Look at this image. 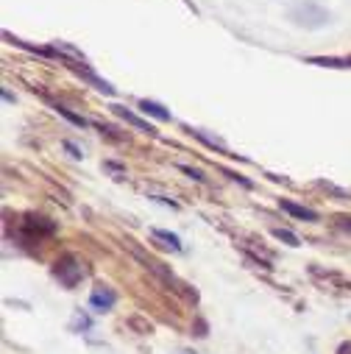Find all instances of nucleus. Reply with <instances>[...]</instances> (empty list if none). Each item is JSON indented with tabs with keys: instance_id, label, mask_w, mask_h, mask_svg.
<instances>
[{
	"instance_id": "nucleus-1",
	"label": "nucleus",
	"mask_w": 351,
	"mask_h": 354,
	"mask_svg": "<svg viewBox=\"0 0 351 354\" xmlns=\"http://www.w3.org/2000/svg\"><path fill=\"white\" fill-rule=\"evenodd\" d=\"M112 109H115V115H117V118H123V120H126V123H131L134 129H140V131H145V134H153V129H151L145 120H140L137 115H131L126 106H112Z\"/></svg>"
},
{
	"instance_id": "nucleus-2",
	"label": "nucleus",
	"mask_w": 351,
	"mask_h": 354,
	"mask_svg": "<svg viewBox=\"0 0 351 354\" xmlns=\"http://www.w3.org/2000/svg\"><path fill=\"white\" fill-rule=\"evenodd\" d=\"M282 209H285V212H290L293 218H304V221H318V212H312V209H307V207H298V204H293V201H282Z\"/></svg>"
},
{
	"instance_id": "nucleus-3",
	"label": "nucleus",
	"mask_w": 351,
	"mask_h": 354,
	"mask_svg": "<svg viewBox=\"0 0 351 354\" xmlns=\"http://www.w3.org/2000/svg\"><path fill=\"white\" fill-rule=\"evenodd\" d=\"M90 301H93V307H98V310H109V307L115 304V293H109V290H95Z\"/></svg>"
},
{
	"instance_id": "nucleus-4",
	"label": "nucleus",
	"mask_w": 351,
	"mask_h": 354,
	"mask_svg": "<svg viewBox=\"0 0 351 354\" xmlns=\"http://www.w3.org/2000/svg\"><path fill=\"white\" fill-rule=\"evenodd\" d=\"M140 109H142L145 115H153L156 120H170V112H164V109H162L159 104H153V101H142Z\"/></svg>"
},
{
	"instance_id": "nucleus-5",
	"label": "nucleus",
	"mask_w": 351,
	"mask_h": 354,
	"mask_svg": "<svg viewBox=\"0 0 351 354\" xmlns=\"http://www.w3.org/2000/svg\"><path fill=\"white\" fill-rule=\"evenodd\" d=\"M156 240H164V245H170L173 251H179L182 248V243H179V237H176V234H170V232H164V229H153L151 232Z\"/></svg>"
},
{
	"instance_id": "nucleus-6",
	"label": "nucleus",
	"mask_w": 351,
	"mask_h": 354,
	"mask_svg": "<svg viewBox=\"0 0 351 354\" xmlns=\"http://www.w3.org/2000/svg\"><path fill=\"white\" fill-rule=\"evenodd\" d=\"M274 234H276V237H279V240H285V243H287V245H298V237H296V234H293V232H287V229H276V232H274Z\"/></svg>"
},
{
	"instance_id": "nucleus-7",
	"label": "nucleus",
	"mask_w": 351,
	"mask_h": 354,
	"mask_svg": "<svg viewBox=\"0 0 351 354\" xmlns=\"http://www.w3.org/2000/svg\"><path fill=\"white\" fill-rule=\"evenodd\" d=\"M59 115H64V118H67V120H73L75 126H86V120H84V118H78V115H70V112H67V109H61V106H59Z\"/></svg>"
}]
</instances>
